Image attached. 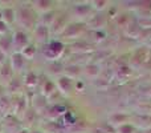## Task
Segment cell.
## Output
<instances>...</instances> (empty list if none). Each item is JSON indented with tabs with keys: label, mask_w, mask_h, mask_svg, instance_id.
Returning <instances> with one entry per match:
<instances>
[{
	"label": "cell",
	"mask_w": 151,
	"mask_h": 133,
	"mask_svg": "<svg viewBox=\"0 0 151 133\" xmlns=\"http://www.w3.org/2000/svg\"><path fill=\"white\" fill-rule=\"evenodd\" d=\"M1 15H3V21H4L7 25L15 21L16 16H15V9H13V8H4Z\"/></svg>",
	"instance_id": "13"
},
{
	"label": "cell",
	"mask_w": 151,
	"mask_h": 133,
	"mask_svg": "<svg viewBox=\"0 0 151 133\" xmlns=\"http://www.w3.org/2000/svg\"><path fill=\"white\" fill-rule=\"evenodd\" d=\"M49 32H50L49 27L40 24V25H37L36 28H35V39H36L39 43H45L48 40Z\"/></svg>",
	"instance_id": "6"
},
{
	"label": "cell",
	"mask_w": 151,
	"mask_h": 133,
	"mask_svg": "<svg viewBox=\"0 0 151 133\" xmlns=\"http://www.w3.org/2000/svg\"><path fill=\"white\" fill-rule=\"evenodd\" d=\"M57 86L60 89V92H63L64 94H69L72 92V88H73L72 78L66 77V76H61L57 81Z\"/></svg>",
	"instance_id": "7"
},
{
	"label": "cell",
	"mask_w": 151,
	"mask_h": 133,
	"mask_svg": "<svg viewBox=\"0 0 151 133\" xmlns=\"http://www.w3.org/2000/svg\"><path fill=\"white\" fill-rule=\"evenodd\" d=\"M137 24L139 25L141 29H151V16H146V19L141 17L137 21Z\"/></svg>",
	"instance_id": "21"
},
{
	"label": "cell",
	"mask_w": 151,
	"mask_h": 133,
	"mask_svg": "<svg viewBox=\"0 0 151 133\" xmlns=\"http://www.w3.org/2000/svg\"><path fill=\"white\" fill-rule=\"evenodd\" d=\"M9 63L12 65L13 72H21L24 69V67H25V57L20 52H13L11 53Z\"/></svg>",
	"instance_id": "4"
},
{
	"label": "cell",
	"mask_w": 151,
	"mask_h": 133,
	"mask_svg": "<svg viewBox=\"0 0 151 133\" xmlns=\"http://www.w3.org/2000/svg\"><path fill=\"white\" fill-rule=\"evenodd\" d=\"M65 73H66L65 75L66 77H69V78L73 80L74 77H77V76L81 73V69H80V67H77V65H70V67L65 68Z\"/></svg>",
	"instance_id": "20"
},
{
	"label": "cell",
	"mask_w": 151,
	"mask_h": 133,
	"mask_svg": "<svg viewBox=\"0 0 151 133\" xmlns=\"http://www.w3.org/2000/svg\"><path fill=\"white\" fill-rule=\"evenodd\" d=\"M13 69H12V65H11L9 60L4 64V65L0 67V80H1L3 84H9L11 81L13 80Z\"/></svg>",
	"instance_id": "5"
},
{
	"label": "cell",
	"mask_w": 151,
	"mask_h": 133,
	"mask_svg": "<svg viewBox=\"0 0 151 133\" xmlns=\"http://www.w3.org/2000/svg\"><path fill=\"white\" fill-rule=\"evenodd\" d=\"M147 45H149V47H151V41H149V43H147Z\"/></svg>",
	"instance_id": "31"
},
{
	"label": "cell",
	"mask_w": 151,
	"mask_h": 133,
	"mask_svg": "<svg viewBox=\"0 0 151 133\" xmlns=\"http://www.w3.org/2000/svg\"><path fill=\"white\" fill-rule=\"evenodd\" d=\"M0 110L3 113H5V116L11 115V110H12V100L8 96H0Z\"/></svg>",
	"instance_id": "10"
},
{
	"label": "cell",
	"mask_w": 151,
	"mask_h": 133,
	"mask_svg": "<svg viewBox=\"0 0 151 133\" xmlns=\"http://www.w3.org/2000/svg\"><path fill=\"white\" fill-rule=\"evenodd\" d=\"M83 29H85V25H83L82 23H73V24H69V25L64 29L63 35L66 36L68 39H77L83 32Z\"/></svg>",
	"instance_id": "3"
},
{
	"label": "cell",
	"mask_w": 151,
	"mask_h": 133,
	"mask_svg": "<svg viewBox=\"0 0 151 133\" xmlns=\"http://www.w3.org/2000/svg\"><path fill=\"white\" fill-rule=\"evenodd\" d=\"M7 61H8L7 55H5V53H3L1 51H0V67H1V65H4V64L7 63Z\"/></svg>",
	"instance_id": "27"
},
{
	"label": "cell",
	"mask_w": 151,
	"mask_h": 133,
	"mask_svg": "<svg viewBox=\"0 0 151 133\" xmlns=\"http://www.w3.org/2000/svg\"><path fill=\"white\" fill-rule=\"evenodd\" d=\"M91 7L88 4H80L74 7V15L76 16H82V17H86V16L90 15Z\"/></svg>",
	"instance_id": "11"
},
{
	"label": "cell",
	"mask_w": 151,
	"mask_h": 133,
	"mask_svg": "<svg viewBox=\"0 0 151 133\" xmlns=\"http://www.w3.org/2000/svg\"><path fill=\"white\" fill-rule=\"evenodd\" d=\"M7 31H8V25L3 20H0V35H1V36L3 35H5L7 33Z\"/></svg>",
	"instance_id": "26"
},
{
	"label": "cell",
	"mask_w": 151,
	"mask_h": 133,
	"mask_svg": "<svg viewBox=\"0 0 151 133\" xmlns=\"http://www.w3.org/2000/svg\"><path fill=\"white\" fill-rule=\"evenodd\" d=\"M117 132L118 133H137L135 128H134L131 124H129V123H126V124H123V125L118 126Z\"/></svg>",
	"instance_id": "23"
},
{
	"label": "cell",
	"mask_w": 151,
	"mask_h": 133,
	"mask_svg": "<svg viewBox=\"0 0 151 133\" xmlns=\"http://www.w3.org/2000/svg\"><path fill=\"white\" fill-rule=\"evenodd\" d=\"M31 133H42V132L41 131H32Z\"/></svg>",
	"instance_id": "30"
},
{
	"label": "cell",
	"mask_w": 151,
	"mask_h": 133,
	"mask_svg": "<svg viewBox=\"0 0 151 133\" xmlns=\"http://www.w3.org/2000/svg\"><path fill=\"white\" fill-rule=\"evenodd\" d=\"M126 120H127V116L121 115V113H115L114 116H111V117H110V124H111V125H114L115 128H118V126L126 124Z\"/></svg>",
	"instance_id": "14"
},
{
	"label": "cell",
	"mask_w": 151,
	"mask_h": 133,
	"mask_svg": "<svg viewBox=\"0 0 151 133\" xmlns=\"http://www.w3.org/2000/svg\"><path fill=\"white\" fill-rule=\"evenodd\" d=\"M24 124L27 123V125H32V124L35 123V120H36V110L32 109V108H29V109L25 110V113H24Z\"/></svg>",
	"instance_id": "16"
},
{
	"label": "cell",
	"mask_w": 151,
	"mask_h": 133,
	"mask_svg": "<svg viewBox=\"0 0 151 133\" xmlns=\"http://www.w3.org/2000/svg\"><path fill=\"white\" fill-rule=\"evenodd\" d=\"M20 53L25 59H28V60H32V59L35 57V55H36V48H35L32 44H29V45H27V47L24 48V49L21 51Z\"/></svg>",
	"instance_id": "19"
},
{
	"label": "cell",
	"mask_w": 151,
	"mask_h": 133,
	"mask_svg": "<svg viewBox=\"0 0 151 133\" xmlns=\"http://www.w3.org/2000/svg\"><path fill=\"white\" fill-rule=\"evenodd\" d=\"M16 133H29V132H28V129H20V131H17Z\"/></svg>",
	"instance_id": "28"
},
{
	"label": "cell",
	"mask_w": 151,
	"mask_h": 133,
	"mask_svg": "<svg viewBox=\"0 0 151 133\" xmlns=\"http://www.w3.org/2000/svg\"><path fill=\"white\" fill-rule=\"evenodd\" d=\"M64 51V45L60 41H52L45 47L44 49V55L47 56V59L49 60H56L58 56L63 53Z\"/></svg>",
	"instance_id": "2"
},
{
	"label": "cell",
	"mask_w": 151,
	"mask_h": 133,
	"mask_svg": "<svg viewBox=\"0 0 151 133\" xmlns=\"http://www.w3.org/2000/svg\"><path fill=\"white\" fill-rule=\"evenodd\" d=\"M83 73H85L88 77H97L99 75V69L96 64H89L86 65V68L83 69Z\"/></svg>",
	"instance_id": "18"
},
{
	"label": "cell",
	"mask_w": 151,
	"mask_h": 133,
	"mask_svg": "<svg viewBox=\"0 0 151 133\" xmlns=\"http://www.w3.org/2000/svg\"><path fill=\"white\" fill-rule=\"evenodd\" d=\"M13 49V43H12V36L9 35H3L0 37V51L5 55L11 53Z\"/></svg>",
	"instance_id": "8"
},
{
	"label": "cell",
	"mask_w": 151,
	"mask_h": 133,
	"mask_svg": "<svg viewBox=\"0 0 151 133\" xmlns=\"http://www.w3.org/2000/svg\"><path fill=\"white\" fill-rule=\"evenodd\" d=\"M146 57H147V49H146V48L138 49L135 52V55H134L133 63H135V61H137V65H142V64L146 63V60H147Z\"/></svg>",
	"instance_id": "12"
},
{
	"label": "cell",
	"mask_w": 151,
	"mask_h": 133,
	"mask_svg": "<svg viewBox=\"0 0 151 133\" xmlns=\"http://www.w3.org/2000/svg\"><path fill=\"white\" fill-rule=\"evenodd\" d=\"M0 133H3V123H0Z\"/></svg>",
	"instance_id": "29"
},
{
	"label": "cell",
	"mask_w": 151,
	"mask_h": 133,
	"mask_svg": "<svg viewBox=\"0 0 151 133\" xmlns=\"http://www.w3.org/2000/svg\"><path fill=\"white\" fill-rule=\"evenodd\" d=\"M12 43H13V49L15 52H21L27 45H29V40H28V35L24 31H16L12 35Z\"/></svg>",
	"instance_id": "1"
},
{
	"label": "cell",
	"mask_w": 151,
	"mask_h": 133,
	"mask_svg": "<svg viewBox=\"0 0 151 133\" xmlns=\"http://www.w3.org/2000/svg\"><path fill=\"white\" fill-rule=\"evenodd\" d=\"M55 19H56V12H55V11H49V12L42 13V17H41L42 25L50 27V25H52V23L55 21Z\"/></svg>",
	"instance_id": "15"
},
{
	"label": "cell",
	"mask_w": 151,
	"mask_h": 133,
	"mask_svg": "<svg viewBox=\"0 0 151 133\" xmlns=\"http://www.w3.org/2000/svg\"><path fill=\"white\" fill-rule=\"evenodd\" d=\"M37 84V76L33 72H28L25 76V85L27 86H35Z\"/></svg>",
	"instance_id": "22"
},
{
	"label": "cell",
	"mask_w": 151,
	"mask_h": 133,
	"mask_svg": "<svg viewBox=\"0 0 151 133\" xmlns=\"http://www.w3.org/2000/svg\"><path fill=\"white\" fill-rule=\"evenodd\" d=\"M56 92V85L52 83V81H49V80H47L44 83V86H42V96H45V97H48V96H50V94H53Z\"/></svg>",
	"instance_id": "17"
},
{
	"label": "cell",
	"mask_w": 151,
	"mask_h": 133,
	"mask_svg": "<svg viewBox=\"0 0 151 133\" xmlns=\"http://www.w3.org/2000/svg\"><path fill=\"white\" fill-rule=\"evenodd\" d=\"M50 4L52 3L50 1H36L35 3V7L37 8V9H41L42 12H49L50 11Z\"/></svg>",
	"instance_id": "24"
},
{
	"label": "cell",
	"mask_w": 151,
	"mask_h": 133,
	"mask_svg": "<svg viewBox=\"0 0 151 133\" xmlns=\"http://www.w3.org/2000/svg\"><path fill=\"white\" fill-rule=\"evenodd\" d=\"M137 133H141V132H137Z\"/></svg>",
	"instance_id": "32"
},
{
	"label": "cell",
	"mask_w": 151,
	"mask_h": 133,
	"mask_svg": "<svg viewBox=\"0 0 151 133\" xmlns=\"http://www.w3.org/2000/svg\"><path fill=\"white\" fill-rule=\"evenodd\" d=\"M17 19L21 23V25H25L27 28H32V25H33L35 23V19L31 16V13H29V11H25L24 12V9L19 11L17 12Z\"/></svg>",
	"instance_id": "9"
},
{
	"label": "cell",
	"mask_w": 151,
	"mask_h": 133,
	"mask_svg": "<svg viewBox=\"0 0 151 133\" xmlns=\"http://www.w3.org/2000/svg\"><path fill=\"white\" fill-rule=\"evenodd\" d=\"M106 4H107V1H93L91 3V8H96V9H98V11H102L106 8Z\"/></svg>",
	"instance_id": "25"
}]
</instances>
